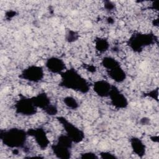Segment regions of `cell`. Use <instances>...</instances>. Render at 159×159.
<instances>
[{
    "mask_svg": "<svg viewBox=\"0 0 159 159\" xmlns=\"http://www.w3.org/2000/svg\"><path fill=\"white\" fill-rule=\"evenodd\" d=\"M108 98L112 106L117 109H125L129 105L127 98L115 85H112Z\"/></svg>",
    "mask_w": 159,
    "mask_h": 159,
    "instance_id": "8",
    "label": "cell"
},
{
    "mask_svg": "<svg viewBox=\"0 0 159 159\" xmlns=\"http://www.w3.org/2000/svg\"><path fill=\"white\" fill-rule=\"evenodd\" d=\"M57 119L64 129L65 134L70 137L73 143H79L84 140L85 135L81 129L63 116H58L57 117Z\"/></svg>",
    "mask_w": 159,
    "mask_h": 159,
    "instance_id": "5",
    "label": "cell"
},
{
    "mask_svg": "<svg viewBox=\"0 0 159 159\" xmlns=\"http://www.w3.org/2000/svg\"><path fill=\"white\" fill-rule=\"evenodd\" d=\"M73 142L66 134L58 136L56 142L51 145V149L56 157L68 159L71 157V148Z\"/></svg>",
    "mask_w": 159,
    "mask_h": 159,
    "instance_id": "4",
    "label": "cell"
},
{
    "mask_svg": "<svg viewBox=\"0 0 159 159\" xmlns=\"http://www.w3.org/2000/svg\"><path fill=\"white\" fill-rule=\"evenodd\" d=\"M151 140L155 142H158V136H153L151 137Z\"/></svg>",
    "mask_w": 159,
    "mask_h": 159,
    "instance_id": "25",
    "label": "cell"
},
{
    "mask_svg": "<svg viewBox=\"0 0 159 159\" xmlns=\"http://www.w3.org/2000/svg\"><path fill=\"white\" fill-rule=\"evenodd\" d=\"M148 122H149V119H146V118H143L142 119V121H141V122L143 124H147Z\"/></svg>",
    "mask_w": 159,
    "mask_h": 159,
    "instance_id": "24",
    "label": "cell"
},
{
    "mask_svg": "<svg viewBox=\"0 0 159 159\" xmlns=\"http://www.w3.org/2000/svg\"><path fill=\"white\" fill-rule=\"evenodd\" d=\"M63 103L65 104V105L69 109L75 110V109H76L79 107V104H78L77 100L75 98H73L71 96H65L63 98Z\"/></svg>",
    "mask_w": 159,
    "mask_h": 159,
    "instance_id": "16",
    "label": "cell"
},
{
    "mask_svg": "<svg viewBox=\"0 0 159 159\" xmlns=\"http://www.w3.org/2000/svg\"><path fill=\"white\" fill-rule=\"evenodd\" d=\"M157 41V37L153 33L135 32L130 35L127 44L132 51L140 53L145 48L154 44Z\"/></svg>",
    "mask_w": 159,
    "mask_h": 159,
    "instance_id": "3",
    "label": "cell"
},
{
    "mask_svg": "<svg viewBox=\"0 0 159 159\" xmlns=\"http://www.w3.org/2000/svg\"><path fill=\"white\" fill-rule=\"evenodd\" d=\"M27 137V131L17 127L1 129L0 132L2 143L12 149L25 148Z\"/></svg>",
    "mask_w": 159,
    "mask_h": 159,
    "instance_id": "2",
    "label": "cell"
},
{
    "mask_svg": "<svg viewBox=\"0 0 159 159\" xmlns=\"http://www.w3.org/2000/svg\"><path fill=\"white\" fill-rule=\"evenodd\" d=\"M110 83L105 80H98L95 81L92 84V88L94 92L99 97L107 98L112 88Z\"/></svg>",
    "mask_w": 159,
    "mask_h": 159,
    "instance_id": "11",
    "label": "cell"
},
{
    "mask_svg": "<svg viewBox=\"0 0 159 159\" xmlns=\"http://www.w3.org/2000/svg\"><path fill=\"white\" fill-rule=\"evenodd\" d=\"M99 157L104 159L109 158H116L117 157L111 152H101L99 153Z\"/></svg>",
    "mask_w": 159,
    "mask_h": 159,
    "instance_id": "19",
    "label": "cell"
},
{
    "mask_svg": "<svg viewBox=\"0 0 159 159\" xmlns=\"http://www.w3.org/2000/svg\"><path fill=\"white\" fill-rule=\"evenodd\" d=\"M28 136L32 137L42 150H45L50 145V140L45 130L42 127L31 128L27 130Z\"/></svg>",
    "mask_w": 159,
    "mask_h": 159,
    "instance_id": "9",
    "label": "cell"
},
{
    "mask_svg": "<svg viewBox=\"0 0 159 159\" xmlns=\"http://www.w3.org/2000/svg\"><path fill=\"white\" fill-rule=\"evenodd\" d=\"M79 35L78 33L73 30H69L66 35V39L69 42H73L76 41L78 39Z\"/></svg>",
    "mask_w": 159,
    "mask_h": 159,
    "instance_id": "17",
    "label": "cell"
},
{
    "mask_svg": "<svg viewBox=\"0 0 159 159\" xmlns=\"http://www.w3.org/2000/svg\"><path fill=\"white\" fill-rule=\"evenodd\" d=\"M15 111L17 114L25 116H30L36 114L37 107L35 106L32 98L20 96L14 104Z\"/></svg>",
    "mask_w": 159,
    "mask_h": 159,
    "instance_id": "6",
    "label": "cell"
},
{
    "mask_svg": "<svg viewBox=\"0 0 159 159\" xmlns=\"http://www.w3.org/2000/svg\"><path fill=\"white\" fill-rule=\"evenodd\" d=\"M106 71L108 76L117 83H122L126 79V73L120 63Z\"/></svg>",
    "mask_w": 159,
    "mask_h": 159,
    "instance_id": "12",
    "label": "cell"
},
{
    "mask_svg": "<svg viewBox=\"0 0 159 159\" xmlns=\"http://www.w3.org/2000/svg\"><path fill=\"white\" fill-rule=\"evenodd\" d=\"M60 75L61 80L59 84L61 87L82 94L89 92L91 88L89 82L75 68L66 69Z\"/></svg>",
    "mask_w": 159,
    "mask_h": 159,
    "instance_id": "1",
    "label": "cell"
},
{
    "mask_svg": "<svg viewBox=\"0 0 159 159\" xmlns=\"http://www.w3.org/2000/svg\"><path fill=\"white\" fill-rule=\"evenodd\" d=\"M104 7L105 8V9L106 11H114V9L116 8V5L115 4L112 2V1H104Z\"/></svg>",
    "mask_w": 159,
    "mask_h": 159,
    "instance_id": "20",
    "label": "cell"
},
{
    "mask_svg": "<svg viewBox=\"0 0 159 159\" xmlns=\"http://www.w3.org/2000/svg\"><path fill=\"white\" fill-rule=\"evenodd\" d=\"M146 95L152 99H154L157 101H158V88L155 89H153L150 91H149L148 93H147L146 94Z\"/></svg>",
    "mask_w": 159,
    "mask_h": 159,
    "instance_id": "21",
    "label": "cell"
},
{
    "mask_svg": "<svg viewBox=\"0 0 159 159\" xmlns=\"http://www.w3.org/2000/svg\"><path fill=\"white\" fill-rule=\"evenodd\" d=\"M86 68L89 72H91V73H94V72L96 71V67H95V66L92 65H88L86 67Z\"/></svg>",
    "mask_w": 159,
    "mask_h": 159,
    "instance_id": "23",
    "label": "cell"
},
{
    "mask_svg": "<svg viewBox=\"0 0 159 159\" xmlns=\"http://www.w3.org/2000/svg\"><path fill=\"white\" fill-rule=\"evenodd\" d=\"M44 75V70L42 66L32 65L21 71L19 78L29 82L39 83L43 79Z\"/></svg>",
    "mask_w": 159,
    "mask_h": 159,
    "instance_id": "7",
    "label": "cell"
},
{
    "mask_svg": "<svg viewBox=\"0 0 159 159\" xmlns=\"http://www.w3.org/2000/svg\"><path fill=\"white\" fill-rule=\"evenodd\" d=\"M16 14V12L13 11H9L6 12V17L7 19H11L12 17H13Z\"/></svg>",
    "mask_w": 159,
    "mask_h": 159,
    "instance_id": "22",
    "label": "cell"
},
{
    "mask_svg": "<svg viewBox=\"0 0 159 159\" xmlns=\"http://www.w3.org/2000/svg\"><path fill=\"white\" fill-rule=\"evenodd\" d=\"M45 66L48 71L53 74L60 75L66 70L63 60L55 56L48 58L45 61Z\"/></svg>",
    "mask_w": 159,
    "mask_h": 159,
    "instance_id": "10",
    "label": "cell"
},
{
    "mask_svg": "<svg viewBox=\"0 0 159 159\" xmlns=\"http://www.w3.org/2000/svg\"><path fill=\"white\" fill-rule=\"evenodd\" d=\"M94 47L99 53H104L108 50L110 47V44L108 40L106 39L97 37L94 40Z\"/></svg>",
    "mask_w": 159,
    "mask_h": 159,
    "instance_id": "15",
    "label": "cell"
},
{
    "mask_svg": "<svg viewBox=\"0 0 159 159\" xmlns=\"http://www.w3.org/2000/svg\"><path fill=\"white\" fill-rule=\"evenodd\" d=\"M130 145L133 152L139 157H143L146 152L144 142L139 137H132L130 139Z\"/></svg>",
    "mask_w": 159,
    "mask_h": 159,
    "instance_id": "14",
    "label": "cell"
},
{
    "mask_svg": "<svg viewBox=\"0 0 159 159\" xmlns=\"http://www.w3.org/2000/svg\"><path fill=\"white\" fill-rule=\"evenodd\" d=\"M31 98L34 104L37 109H40L43 111H45L52 104L48 94L45 93H40Z\"/></svg>",
    "mask_w": 159,
    "mask_h": 159,
    "instance_id": "13",
    "label": "cell"
},
{
    "mask_svg": "<svg viewBox=\"0 0 159 159\" xmlns=\"http://www.w3.org/2000/svg\"><path fill=\"white\" fill-rule=\"evenodd\" d=\"M80 158H98L99 157L94 152H86L81 153Z\"/></svg>",
    "mask_w": 159,
    "mask_h": 159,
    "instance_id": "18",
    "label": "cell"
}]
</instances>
